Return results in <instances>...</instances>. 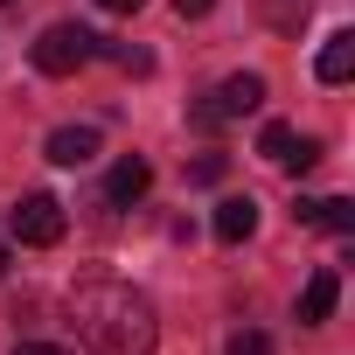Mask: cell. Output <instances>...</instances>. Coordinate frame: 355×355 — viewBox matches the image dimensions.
<instances>
[{
  "instance_id": "14",
  "label": "cell",
  "mask_w": 355,
  "mask_h": 355,
  "mask_svg": "<svg viewBox=\"0 0 355 355\" xmlns=\"http://www.w3.org/2000/svg\"><path fill=\"white\" fill-rule=\"evenodd\" d=\"M209 8H216V0H174V15H182V21H202Z\"/></svg>"
},
{
  "instance_id": "17",
  "label": "cell",
  "mask_w": 355,
  "mask_h": 355,
  "mask_svg": "<svg viewBox=\"0 0 355 355\" xmlns=\"http://www.w3.org/2000/svg\"><path fill=\"white\" fill-rule=\"evenodd\" d=\"M0 272H8V244H0Z\"/></svg>"
},
{
  "instance_id": "6",
  "label": "cell",
  "mask_w": 355,
  "mask_h": 355,
  "mask_svg": "<svg viewBox=\"0 0 355 355\" xmlns=\"http://www.w3.org/2000/svg\"><path fill=\"white\" fill-rule=\"evenodd\" d=\"M209 105H216L223 119H244V112H258V105H265V77H258V70H237V77H223V84H216V98H209Z\"/></svg>"
},
{
  "instance_id": "9",
  "label": "cell",
  "mask_w": 355,
  "mask_h": 355,
  "mask_svg": "<svg viewBox=\"0 0 355 355\" xmlns=\"http://www.w3.org/2000/svg\"><path fill=\"white\" fill-rule=\"evenodd\" d=\"M251 230H258V202H251V196H223V202H216V237H223V244H244Z\"/></svg>"
},
{
  "instance_id": "8",
  "label": "cell",
  "mask_w": 355,
  "mask_h": 355,
  "mask_svg": "<svg viewBox=\"0 0 355 355\" xmlns=\"http://www.w3.org/2000/svg\"><path fill=\"white\" fill-rule=\"evenodd\" d=\"M313 77H320V84H348V77H355V28H334V35L320 42Z\"/></svg>"
},
{
  "instance_id": "11",
  "label": "cell",
  "mask_w": 355,
  "mask_h": 355,
  "mask_svg": "<svg viewBox=\"0 0 355 355\" xmlns=\"http://www.w3.org/2000/svg\"><path fill=\"white\" fill-rule=\"evenodd\" d=\"M313 223L334 230V237H348V230H355V202H348V196H327V202H313Z\"/></svg>"
},
{
  "instance_id": "13",
  "label": "cell",
  "mask_w": 355,
  "mask_h": 355,
  "mask_svg": "<svg viewBox=\"0 0 355 355\" xmlns=\"http://www.w3.org/2000/svg\"><path fill=\"white\" fill-rule=\"evenodd\" d=\"M189 182H196V189H216V182H223V153H202V160L189 167Z\"/></svg>"
},
{
  "instance_id": "5",
  "label": "cell",
  "mask_w": 355,
  "mask_h": 355,
  "mask_svg": "<svg viewBox=\"0 0 355 355\" xmlns=\"http://www.w3.org/2000/svg\"><path fill=\"white\" fill-rule=\"evenodd\" d=\"M146 189H153V167H146L139 153H125V160H119V167L105 174V202H112V209H132V202H139Z\"/></svg>"
},
{
  "instance_id": "18",
  "label": "cell",
  "mask_w": 355,
  "mask_h": 355,
  "mask_svg": "<svg viewBox=\"0 0 355 355\" xmlns=\"http://www.w3.org/2000/svg\"><path fill=\"white\" fill-rule=\"evenodd\" d=\"M0 8H8V0H0Z\"/></svg>"
},
{
  "instance_id": "7",
  "label": "cell",
  "mask_w": 355,
  "mask_h": 355,
  "mask_svg": "<svg viewBox=\"0 0 355 355\" xmlns=\"http://www.w3.org/2000/svg\"><path fill=\"white\" fill-rule=\"evenodd\" d=\"M42 153H49L56 167H91V160H98V132H91V125H56Z\"/></svg>"
},
{
  "instance_id": "16",
  "label": "cell",
  "mask_w": 355,
  "mask_h": 355,
  "mask_svg": "<svg viewBox=\"0 0 355 355\" xmlns=\"http://www.w3.org/2000/svg\"><path fill=\"white\" fill-rule=\"evenodd\" d=\"M105 15H139V0H98Z\"/></svg>"
},
{
  "instance_id": "3",
  "label": "cell",
  "mask_w": 355,
  "mask_h": 355,
  "mask_svg": "<svg viewBox=\"0 0 355 355\" xmlns=\"http://www.w3.org/2000/svg\"><path fill=\"white\" fill-rule=\"evenodd\" d=\"M8 230L21 237V244H35V251H49V244H63V202L56 196H21L15 209H8Z\"/></svg>"
},
{
  "instance_id": "4",
  "label": "cell",
  "mask_w": 355,
  "mask_h": 355,
  "mask_svg": "<svg viewBox=\"0 0 355 355\" xmlns=\"http://www.w3.org/2000/svg\"><path fill=\"white\" fill-rule=\"evenodd\" d=\"M258 153H265V160H279L286 174H306V167L320 160V139H300L293 125H279V119H272V125L258 132Z\"/></svg>"
},
{
  "instance_id": "10",
  "label": "cell",
  "mask_w": 355,
  "mask_h": 355,
  "mask_svg": "<svg viewBox=\"0 0 355 355\" xmlns=\"http://www.w3.org/2000/svg\"><path fill=\"white\" fill-rule=\"evenodd\" d=\"M334 300H341V279H334V272H313V279H306V293H300V320H306V327H320V320L334 313Z\"/></svg>"
},
{
  "instance_id": "15",
  "label": "cell",
  "mask_w": 355,
  "mask_h": 355,
  "mask_svg": "<svg viewBox=\"0 0 355 355\" xmlns=\"http://www.w3.org/2000/svg\"><path fill=\"white\" fill-rule=\"evenodd\" d=\"M15 355H63V348H49V341H15Z\"/></svg>"
},
{
  "instance_id": "1",
  "label": "cell",
  "mask_w": 355,
  "mask_h": 355,
  "mask_svg": "<svg viewBox=\"0 0 355 355\" xmlns=\"http://www.w3.org/2000/svg\"><path fill=\"white\" fill-rule=\"evenodd\" d=\"M70 327L98 355H153V341H160L153 300L125 279H77L70 286Z\"/></svg>"
},
{
  "instance_id": "12",
  "label": "cell",
  "mask_w": 355,
  "mask_h": 355,
  "mask_svg": "<svg viewBox=\"0 0 355 355\" xmlns=\"http://www.w3.org/2000/svg\"><path fill=\"white\" fill-rule=\"evenodd\" d=\"M223 355H272V334H258V327H237Z\"/></svg>"
},
{
  "instance_id": "2",
  "label": "cell",
  "mask_w": 355,
  "mask_h": 355,
  "mask_svg": "<svg viewBox=\"0 0 355 355\" xmlns=\"http://www.w3.org/2000/svg\"><path fill=\"white\" fill-rule=\"evenodd\" d=\"M91 56H98V35L77 28V21H49V28L35 35V70H42V77H77Z\"/></svg>"
}]
</instances>
